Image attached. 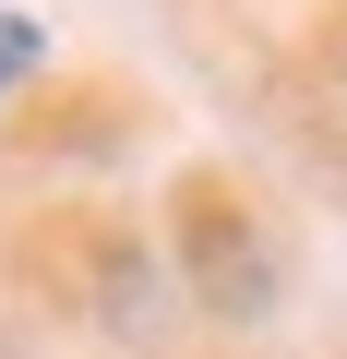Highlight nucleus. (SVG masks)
Listing matches in <instances>:
<instances>
[{"mask_svg": "<svg viewBox=\"0 0 347 359\" xmlns=\"http://www.w3.org/2000/svg\"><path fill=\"white\" fill-rule=\"evenodd\" d=\"M25 60H36V25H25V13H0V84H13Z\"/></svg>", "mask_w": 347, "mask_h": 359, "instance_id": "obj_1", "label": "nucleus"}]
</instances>
